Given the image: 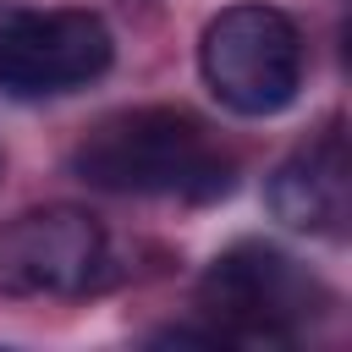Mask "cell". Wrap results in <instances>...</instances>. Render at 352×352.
Here are the masks:
<instances>
[{"label": "cell", "mask_w": 352, "mask_h": 352, "mask_svg": "<svg viewBox=\"0 0 352 352\" xmlns=\"http://www.w3.org/2000/svg\"><path fill=\"white\" fill-rule=\"evenodd\" d=\"M72 170L104 192H148V198H187V204L226 198L236 182L231 154L209 143L204 121L170 104H143L99 121L72 148Z\"/></svg>", "instance_id": "cell-1"}, {"label": "cell", "mask_w": 352, "mask_h": 352, "mask_svg": "<svg viewBox=\"0 0 352 352\" xmlns=\"http://www.w3.org/2000/svg\"><path fill=\"white\" fill-rule=\"evenodd\" d=\"M198 72L231 116H275L302 88V33L275 6H226L198 38Z\"/></svg>", "instance_id": "cell-2"}, {"label": "cell", "mask_w": 352, "mask_h": 352, "mask_svg": "<svg viewBox=\"0 0 352 352\" xmlns=\"http://www.w3.org/2000/svg\"><path fill=\"white\" fill-rule=\"evenodd\" d=\"M198 302L220 319V341H286L324 308V286L297 258L264 242H236L204 270Z\"/></svg>", "instance_id": "cell-3"}, {"label": "cell", "mask_w": 352, "mask_h": 352, "mask_svg": "<svg viewBox=\"0 0 352 352\" xmlns=\"http://www.w3.org/2000/svg\"><path fill=\"white\" fill-rule=\"evenodd\" d=\"M116 38L99 11L50 6V11H6L0 16V88L16 99H50L88 88L110 72Z\"/></svg>", "instance_id": "cell-4"}, {"label": "cell", "mask_w": 352, "mask_h": 352, "mask_svg": "<svg viewBox=\"0 0 352 352\" xmlns=\"http://www.w3.org/2000/svg\"><path fill=\"white\" fill-rule=\"evenodd\" d=\"M104 226L77 204H44L0 226V297H77L104 280Z\"/></svg>", "instance_id": "cell-5"}, {"label": "cell", "mask_w": 352, "mask_h": 352, "mask_svg": "<svg viewBox=\"0 0 352 352\" xmlns=\"http://www.w3.org/2000/svg\"><path fill=\"white\" fill-rule=\"evenodd\" d=\"M264 204L292 231L336 236L352 209V165H346L341 126H324L314 143H302L292 160H280L275 176L264 182Z\"/></svg>", "instance_id": "cell-6"}]
</instances>
